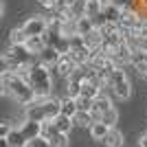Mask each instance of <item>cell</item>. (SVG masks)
<instances>
[{"mask_svg":"<svg viewBox=\"0 0 147 147\" xmlns=\"http://www.w3.org/2000/svg\"><path fill=\"white\" fill-rule=\"evenodd\" d=\"M29 81L31 90L35 92V97L44 99V97H51V90H53V77H51V70L49 66H44V64H31L29 66Z\"/></svg>","mask_w":147,"mask_h":147,"instance_id":"6da1fadb","label":"cell"},{"mask_svg":"<svg viewBox=\"0 0 147 147\" xmlns=\"http://www.w3.org/2000/svg\"><path fill=\"white\" fill-rule=\"evenodd\" d=\"M57 114H59V99H53V97H44V99L35 97L26 108V119L37 123L53 121Z\"/></svg>","mask_w":147,"mask_h":147,"instance_id":"7a4b0ae2","label":"cell"},{"mask_svg":"<svg viewBox=\"0 0 147 147\" xmlns=\"http://www.w3.org/2000/svg\"><path fill=\"white\" fill-rule=\"evenodd\" d=\"M2 81H5V88H7V94H11L18 103H24L29 105L33 99H35V92L31 90L29 81L22 79L20 75L16 73H7L5 77H2Z\"/></svg>","mask_w":147,"mask_h":147,"instance_id":"3957f363","label":"cell"},{"mask_svg":"<svg viewBox=\"0 0 147 147\" xmlns=\"http://www.w3.org/2000/svg\"><path fill=\"white\" fill-rule=\"evenodd\" d=\"M5 57L9 59V64H11V70H18V68H22V66H31L35 55H31L24 44H11V49L5 53Z\"/></svg>","mask_w":147,"mask_h":147,"instance_id":"277c9868","label":"cell"},{"mask_svg":"<svg viewBox=\"0 0 147 147\" xmlns=\"http://www.w3.org/2000/svg\"><path fill=\"white\" fill-rule=\"evenodd\" d=\"M68 40H70L68 57H70L77 66H86L88 61H90V57H92V51L84 44V37H81V35H73V37H68Z\"/></svg>","mask_w":147,"mask_h":147,"instance_id":"5b68a950","label":"cell"},{"mask_svg":"<svg viewBox=\"0 0 147 147\" xmlns=\"http://www.w3.org/2000/svg\"><path fill=\"white\" fill-rule=\"evenodd\" d=\"M46 26H49V20L42 18V16H31L26 20L24 24H22V31H24L26 35H44L46 33Z\"/></svg>","mask_w":147,"mask_h":147,"instance_id":"8992f818","label":"cell"},{"mask_svg":"<svg viewBox=\"0 0 147 147\" xmlns=\"http://www.w3.org/2000/svg\"><path fill=\"white\" fill-rule=\"evenodd\" d=\"M53 68L57 70V75H59V77L68 79V77H70V73L77 68V64H75V61L68 57V53H66V55H59V59H57V64H55Z\"/></svg>","mask_w":147,"mask_h":147,"instance_id":"52a82bcc","label":"cell"},{"mask_svg":"<svg viewBox=\"0 0 147 147\" xmlns=\"http://www.w3.org/2000/svg\"><path fill=\"white\" fill-rule=\"evenodd\" d=\"M24 46H26V51H29L31 55H40V53L46 49V40H44V35H31V37H26Z\"/></svg>","mask_w":147,"mask_h":147,"instance_id":"ba28073f","label":"cell"},{"mask_svg":"<svg viewBox=\"0 0 147 147\" xmlns=\"http://www.w3.org/2000/svg\"><path fill=\"white\" fill-rule=\"evenodd\" d=\"M84 37V44H86L88 49L94 53V51H101V44H103V35L99 33V29H92L90 33H86V35H81Z\"/></svg>","mask_w":147,"mask_h":147,"instance_id":"9c48e42d","label":"cell"},{"mask_svg":"<svg viewBox=\"0 0 147 147\" xmlns=\"http://www.w3.org/2000/svg\"><path fill=\"white\" fill-rule=\"evenodd\" d=\"M110 108H114V105H112V97H110L105 90H101L97 97L92 99V110H99L101 114H103V112L110 110Z\"/></svg>","mask_w":147,"mask_h":147,"instance_id":"30bf717a","label":"cell"},{"mask_svg":"<svg viewBox=\"0 0 147 147\" xmlns=\"http://www.w3.org/2000/svg\"><path fill=\"white\" fill-rule=\"evenodd\" d=\"M101 143H103L105 147H123V143H125V141H123V134L119 132L117 127H110Z\"/></svg>","mask_w":147,"mask_h":147,"instance_id":"8fae6325","label":"cell"},{"mask_svg":"<svg viewBox=\"0 0 147 147\" xmlns=\"http://www.w3.org/2000/svg\"><path fill=\"white\" fill-rule=\"evenodd\" d=\"M51 123L55 125V129L59 132V134H68V132L73 129V119L66 117V114H61V112H59V114H57V117L53 119Z\"/></svg>","mask_w":147,"mask_h":147,"instance_id":"7c38bea8","label":"cell"},{"mask_svg":"<svg viewBox=\"0 0 147 147\" xmlns=\"http://www.w3.org/2000/svg\"><path fill=\"white\" fill-rule=\"evenodd\" d=\"M7 143H9V147H26L29 145V141L20 132V127H11V132L7 134Z\"/></svg>","mask_w":147,"mask_h":147,"instance_id":"4fadbf2b","label":"cell"},{"mask_svg":"<svg viewBox=\"0 0 147 147\" xmlns=\"http://www.w3.org/2000/svg\"><path fill=\"white\" fill-rule=\"evenodd\" d=\"M40 64H44V66H55L57 64V59H59V53H57L55 49H53V46H46V49L42 51V53H40Z\"/></svg>","mask_w":147,"mask_h":147,"instance_id":"5bb4252c","label":"cell"},{"mask_svg":"<svg viewBox=\"0 0 147 147\" xmlns=\"http://www.w3.org/2000/svg\"><path fill=\"white\" fill-rule=\"evenodd\" d=\"M20 132L24 134L26 141H31V138L40 136V123H37V121H31V119H26V121L20 125Z\"/></svg>","mask_w":147,"mask_h":147,"instance_id":"9a60e30c","label":"cell"},{"mask_svg":"<svg viewBox=\"0 0 147 147\" xmlns=\"http://www.w3.org/2000/svg\"><path fill=\"white\" fill-rule=\"evenodd\" d=\"M92 117H90V112H81V110H77L73 114V127H81V129H86V127H90L92 125Z\"/></svg>","mask_w":147,"mask_h":147,"instance_id":"2e32d148","label":"cell"},{"mask_svg":"<svg viewBox=\"0 0 147 147\" xmlns=\"http://www.w3.org/2000/svg\"><path fill=\"white\" fill-rule=\"evenodd\" d=\"M101 13H103V18H105V22H121V16H123V11L121 9H117V7L114 5H110V2H108V5L103 7V9H101Z\"/></svg>","mask_w":147,"mask_h":147,"instance_id":"e0dca14e","label":"cell"},{"mask_svg":"<svg viewBox=\"0 0 147 147\" xmlns=\"http://www.w3.org/2000/svg\"><path fill=\"white\" fill-rule=\"evenodd\" d=\"M59 112L73 119V114L77 112V103H75V99L68 97V94H66V97H61V99H59Z\"/></svg>","mask_w":147,"mask_h":147,"instance_id":"ac0fdd59","label":"cell"},{"mask_svg":"<svg viewBox=\"0 0 147 147\" xmlns=\"http://www.w3.org/2000/svg\"><path fill=\"white\" fill-rule=\"evenodd\" d=\"M103 5H101V0H84V16L86 18H94L97 13H101Z\"/></svg>","mask_w":147,"mask_h":147,"instance_id":"d6986e66","label":"cell"},{"mask_svg":"<svg viewBox=\"0 0 147 147\" xmlns=\"http://www.w3.org/2000/svg\"><path fill=\"white\" fill-rule=\"evenodd\" d=\"M88 129H90L92 141H103V136L108 134V129H110V127H108L105 123H101V121H94V123H92V125H90Z\"/></svg>","mask_w":147,"mask_h":147,"instance_id":"ffe728a7","label":"cell"},{"mask_svg":"<svg viewBox=\"0 0 147 147\" xmlns=\"http://www.w3.org/2000/svg\"><path fill=\"white\" fill-rule=\"evenodd\" d=\"M99 92H101V88H99V86H94L92 81H88V79H84V81H81V88H79V94H81V97L94 99V97L99 94Z\"/></svg>","mask_w":147,"mask_h":147,"instance_id":"44dd1931","label":"cell"},{"mask_svg":"<svg viewBox=\"0 0 147 147\" xmlns=\"http://www.w3.org/2000/svg\"><path fill=\"white\" fill-rule=\"evenodd\" d=\"M101 123H105L108 127H114L119 123V110L117 108H110V110H105L103 114H101Z\"/></svg>","mask_w":147,"mask_h":147,"instance_id":"7402d4cb","label":"cell"},{"mask_svg":"<svg viewBox=\"0 0 147 147\" xmlns=\"http://www.w3.org/2000/svg\"><path fill=\"white\" fill-rule=\"evenodd\" d=\"M92 29H94V24H92L90 18H86V16H79V18H77V33H79V35H86Z\"/></svg>","mask_w":147,"mask_h":147,"instance_id":"603a6c76","label":"cell"},{"mask_svg":"<svg viewBox=\"0 0 147 147\" xmlns=\"http://www.w3.org/2000/svg\"><path fill=\"white\" fill-rule=\"evenodd\" d=\"M55 134H57V129H55V125H53L51 121H42V123H40V136H42V138L51 141Z\"/></svg>","mask_w":147,"mask_h":147,"instance_id":"cb8c5ba5","label":"cell"},{"mask_svg":"<svg viewBox=\"0 0 147 147\" xmlns=\"http://www.w3.org/2000/svg\"><path fill=\"white\" fill-rule=\"evenodd\" d=\"M26 37H29V35L22 31V26H18V29H13L11 33H9V42H11V44H24Z\"/></svg>","mask_w":147,"mask_h":147,"instance_id":"d4e9b609","label":"cell"},{"mask_svg":"<svg viewBox=\"0 0 147 147\" xmlns=\"http://www.w3.org/2000/svg\"><path fill=\"white\" fill-rule=\"evenodd\" d=\"M75 103H77V110H81V112H90V108H92V99H88V97H75Z\"/></svg>","mask_w":147,"mask_h":147,"instance_id":"484cf974","label":"cell"},{"mask_svg":"<svg viewBox=\"0 0 147 147\" xmlns=\"http://www.w3.org/2000/svg\"><path fill=\"white\" fill-rule=\"evenodd\" d=\"M49 143H51V147H68V134H59L57 132Z\"/></svg>","mask_w":147,"mask_h":147,"instance_id":"4316f807","label":"cell"},{"mask_svg":"<svg viewBox=\"0 0 147 147\" xmlns=\"http://www.w3.org/2000/svg\"><path fill=\"white\" fill-rule=\"evenodd\" d=\"M110 5H114L117 9H129V7H134V0H108Z\"/></svg>","mask_w":147,"mask_h":147,"instance_id":"83f0119b","label":"cell"},{"mask_svg":"<svg viewBox=\"0 0 147 147\" xmlns=\"http://www.w3.org/2000/svg\"><path fill=\"white\" fill-rule=\"evenodd\" d=\"M7 73H11V64L5 55H0V77H5Z\"/></svg>","mask_w":147,"mask_h":147,"instance_id":"f1b7e54d","label":"cell"},{"mask_svg":"<svg viewBox=\"0 0 147 147\" xmlns=\"http://www.w3.org/2000/svg\"><path fill=\"white\" fill-rule=\"evenodd\" d=\"M29 147H51V143L42 136H35V138H31L29 141Z\"/></svg>","mask_w":147,"mask_h":147,"instance_id":"f546056e","label":"cell"},{"mask_svg":"<svg viewBox=\"0 0 147 147\" xmlns=\"http://www.w3.org/2000/svg\"><path fill=\"white\" fill-rule=\"evenodd\" d=\"M9 132H11V125L9 123H0V138H7Z\"/></svg>","mask_w":147,"mask_h":147,"instance_id":"4dcf8cb0","label":"cell"},{"mask_svg":"<svg viewBox=\"0 0 147 147\" xmlns=\"http://www.w3.org/2000/svg\"><path fill=\"white\" fill-rule=\"evenodd\" d=\"M37 2L46 9H51V11H55V5H57V0H37Z\"/></svg>","mask_w":147,"mask_h":147,"instance_id":"1f68e13d","label":"cell"},{"mask_svg":"<svg viewBox=\"0 0 147 147\" xmlns=\"http://www.w3.org/2000/svg\"><path fill=\"white\" fill-rule=\"evenodd\" d=\"M138 51H145L147 53V37H138Z\"/></svg>","mask_w":147,"mask_h":147,"instance_id":"d6a6232c","label":"cell"},{"mask_svg":"<svg viewBox=\"0 0 147 147\" xmlns=\"http://www.w3.org/2000/svg\"><path fill=\"white\" fill-rule=\"evenodd\" d=\"M2 94H7V88H5V81H2V77H0V97Z\"/></svg>","mask_w":147,"mask_h":147,"instance_id":"836d02e7","label":"cell"},{"mask_svg":"<svg viewBox=\"0 0 147 147\" xmlns=\"http://www.w3.org/2000/svg\"><path fill=\"white\" fill-rule=\"evenodd\" d=\"M0 147H9V143H7V138H0Z\"/></svg>","mask_w":147,"mask_h":147,"instance_id":"e575fe53","label":"cell"},{"mask_svg":"<svg viewBox=\"0 0 147 147\" xmlns=\"http://www.w3.org/2000/svg\"><path fill=\"white\" fill-rule=\"evenodd\" d=\"M2 16H5V5L0 2V18H2Z\"/></svg>","mask_w":147,"mask_h":147,"instance_id":"d590c367","label":"cell"},{"mask_svg":"<svg viewBox=\"0 0 147 147\" xmlns=\"http://www.w3.org/2000/svg\"><path fill=\"white\" fill-rule=\"evenodd\" d=\"M26 147H29V145H26Z\"/></svg>","mask_w":147,"mask_h":147,"instance_id":"8d00e7d4","label":"cell"}]
</instances>
